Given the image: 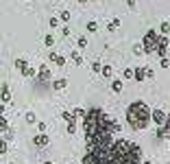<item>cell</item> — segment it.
<instances>
[{"label":"cell","instance_id":"obj_1","mask_svg":"<svg viewBox=\"0 0 170 164\" xmlns=\"http://www.w3.org/2000/svg\"><path fill=\"white\" fill-rule=\"evenodd\" d=\"M127 125L133 131H142L151 127V107L144 101H133L127 107Z\"/></svg>","mask_w":170,"mask_h":164},{"label":"cell","instance_id":"obj_2","mask_svg":"<svg viewBox=\"0 0 170 164\" xmlns=\"http://www.w3.org/2000/svg\"><path fill=\"white\" fill-rule=\"evenodd\" d=\"M157 37H159V33L153 31V29L144 33V39L140 42L142 48H144V55H153V53H155V48H157Z\"/></svg>","mask_w":170,"mask_h":164},{"label":"cell","instance_id":"obj_3","mask_svg":"<svg viewBox=\"0 0 170 164\" xmlns=\"http://www.w3.org/2000/svg\"><path fill=\"white\" fill-rule=\"evenodd\" d=\"M151 123H155L157 127H161V125L166 123V112L159 109V107H153V109H151Z\"/></svg>","mask_w":170,"mask_h":164},{"label":"cell","instance_id":"obj_4","mask_svg":"<svg viewBox=\"0 0 170 164\" xmlns=\"http://www.w3.org/2000/svg\"><path fill=\"white\" fill-rule=\"evenodd\" d=\"M37 70H39V75H37V81H39V83H46V81H50V77H53V75H50V68H48L46 64H42Z\"/></svg>","mask_w":170,"mask_h":164},{"label":"cell","instance_id":"obj_5","mask_svg":"<svg viewBox=\"0 0 170 164\" xmlns=\"http://www.w3.org/2000/svg\"><path fill=\"white\" fill-rule=\"evenodd\" d=\"M0 103H2V105H9V103H11V90H9V83H2V88H0Z\"/></svg>","mask_w":170,"mask_h":164},{"label":"cell","instance_id":"obj_6","mask_svg":"<svg viewBox=\"0 0 170 164\" xmlns=\"http://www.w3.org/2000/svg\"><path fill=\"white\" fill-rule=\"evenodd\" d=\"M33 145L35 147H48V145H50V138H48L46 133H37V136H33Z\"/></svg>","mask_w":170,"mask_h":164},{"label":"cell","instance_id":"obj_7","mask_svg":"<svg viewBox=\"0 0 170 164\" xmlns=\"http://www.w3.org/2000/svg\"><path fill=\"white\" fill-rule=\"evenodd\" d=\"M81 164H101V160L96 158V153H92V151H87V149H85V153H83V160H81Z\"/></svg>","mask_w":170,"mask_h":164},{"label":"cell","instance_id":"obj_8","mask_svg":"<svg viewBox=\"0 0 170 164\" xmlns=\"http://www.w3.org/2000/svg\"><path fill=\"white\" fill-rule=\"evenodd\" d=\"M157 138H159V140H170V125L157 127Z\"/></svg>","mask_w":170,"mask_h":164},{"label":"cell","instance_id":"obj_9","mask_svg":"<svg viewBox=\"0 0 170 164\" xmlns=\"http://www.w3.org/2000/svg\"><path fill=\"white\" fill-rule=\"evenodd\" d=\"M20 75H22V77H26V79H33V77H35V68L29 64V66H24V68L20 70Z\"/></svg>","mask_w":170,"mask_h":164},{"label":"cell","instance_id":"obj_10","mask_svg":"<svg viewBox=\"0 0 170 164\" xmlns=\"http://www.w3.org/2000/svg\"><path fill=\"white\" fill-rule=\"evenodd\" d=\"M70 59L74 61V66H83V55L74 48V51H70Z\"/></svg>","mask_w":170,"mask_h":164},{"label":"cell","instance_id":"obj_11","mask_svg":"<svg viewBox=\"0 0 170 164\" xmlns=\"http://www.w3.org/2000/svg\"><path fill=\"white\" fill-rule=\"evenodd\" d=\"M133 79H135L137 83L144 81V66H135V70H133Z\"/></svg>","mask_w":170,"mask_h":164},{"label":"cell","instance_id":"obj_12","mask_svg":"<svg viewBox=\"0 0 170 164\" xmlns=\"http://www.w3.org/2000/svg\"><path fill=\"white\" fill-rule=\"evenodd\" d=\"M63 88H68V79H55L53 81V90H63Z\"/></svg>","mask_w":170,"mask_h":164},{"label":"cell","instance_id":"obj_13","mask_svg":"<svg viewBox=\"0 0 170 164\" xmlns=\"http://www.w3.org/2000/svg\"><path fill=\"white\" fill-rule=\"evenodd\" d=\"M159 35H170V22L168 20H164L159 24Z\"/></svg>","mask_w":170,"mask_h":164},{"label":"cell","instance_id":"obj_14","mask_svg":"<svg viewBox=\"0 0 170 164\" xmlns=\"http://www.w3.org/2000/svg\"><path fill=\"white\" fill-rule=\"evenodd\" d=\"M24 66H29V61H26V59H22V57H18V59L13 61V68L18 70V72H20V70H22Z\"/></svg>","mask_w":170,"mask_h":164},{"label":"cell","instance_id":"obj_15","mask_svg":"<svg viewBox=\"0 0 170 164\" xmlns=\"http://www.w3.org/2000/svg\"><path fill=\"white\" fill-rule=\"evenodd\" d=\"M101 75H103L105 79H111V77H113V68H111V66H103V70H101Z\"/></svg>","mask_w":170,"mask_h":164},{"label":"cell","instance_id":"obj_16","mask_svg":"<svg viewBox=\"0 0 170 164\" xmlns=\"http://www.w3.org/2000/svg\"><path fill=\"white\" fill-rule=\"evenodd\" d=\"M24 118H26V123H29V125H35V123H37L35 112H26V114H24Z\"/></svg>","mask_w":170,"mask_h":164},{"label":"cell","instance_id":"obj_17","mask_svg":"<svg viewBox=\"0 0 170 164\" xmlns=\"http://www.w3.org/2000/svg\"><path fill=\"white\" fill-rule=\"evenodd\" d=\"M5 153H9V142L5 138H0V155H5Z\"/></svg>","mask_w":170,"mask_h":164},{"label":"cell","instance_id":"obj_18","mask_svg":"<svg viewBox=\"0 0 170 164\" xmlns=\"http://www.w3.org/2000/svg\"><path fill=\"white\" fill-rule=\"evenodd\" d=\"M7 129H9V121L5 118V116H0V136H2Z\"/></svg>","mask_w":170,"mask_h":164},{"label":"cell","instance_id":"obj_19","mask_svg":"<svg viewBox=\"0 0 170 164\" xmlns=\"http://www.w3.org/2000/svg\"><path fill=\"white\" fill-rule=\"evenodd\" d=\"M85 29H87V33H98V22H94V20L87 22V27H85Z\"/></svg>","mask_w":170,"mask_h":164},{"label":"cell","instance_id":"obj_20","mask_svg":"<svg viewBox=\"0 0 170 164\" xmlns=\"http://www.w3.org/2000/svg\"><path fill=\"white\" fill-rule=\"evenodd\" d=\"M44 44L48 46V48H53V46H55V35H53V33H48V35L44 37Z\"/></svg>","mask_w":170,"mask_h":164},{"label":"cell","instance_id":"obj_21","mask_svg":"<svg viewBox=\"0 0 170 164\" xmlns=\"http://www.w3.org/2000/svg\"><path fill=\"white\" fill-rule=\"evenodd\" d=\"M61 118H63L65 123H74V121H77V118H74V116H72V112H65V109L61 112Z\"/></svg>","mask_w":170,"mask_h":164},{"label":"cell","instance_id":"obj_22","mask_svg":"<svg viewBox=\"0 0 170 164\" xmlns=\"http://www.w3.org/2000/svg\"><path fill=\"white\" fill-rule=\"evenodd\" d=\"M72 116H74V118H83V116H85V109H83V107H74V109H72Z\"/></svg>","mask_w":170,"mask_h":164},{"label":"cell","instance_id":"obj_23","mask_svg":"<svg viewBox=\"0 0 170 164\" xmlns=\"http://www.w3.org/2000/svg\"><path fill=\"white\" fill-rule=\"evenodd\" d=\"M65 131H68V136H74V133H77V121H74V123H68Z\"/></svg>","mask_w":170,"mask_h":164},{"label":"cell","instance_id":"obj_24","mask_svg":"<svg viewBox=\"0 0 170 164\" xmlns=\"http://www.w3.org/2000/svg\"><path fill=\"white\" fill-rule=\"evenodd\" d=\"M111 90H113V92H122V81H120V79L111 81Z\"/></svg>","mask_w":170,"mask_h":164},{"label":"cell","instance_id":"obj_25","mask_svg":"<svg viewBox=\"0 0 170 164\" xmlns=\"http://www.w3.org/2000/svg\"><path fill=\"white\" fill-rule=\"evenodd\" d=\"M59 22L68 24V22H70V11H61V13H59Z\"/></svg>","mask_w":170,"mask_h":164},{"label":"cell","instance_id":"obj_26","mask_svg":"<svg viewBox=\"0 0 170 164\" xmlns=\"http://www.w3.org/2000/svg\"><path fill=\"white\" fill-rule=\"evenodd\" d=\"M77 46H79V48H85V46H87V37H85V35H79Z\"/></svg>","mask_w":170,"mask_h":164},{"label":"cell","instance_id":"obj_27","mask_svg":"<svg viewBox=\"0 0 170 164\" xmlns=\"http://www.w3.org/2000/svg\"><path fill=\"white\" fill-rule=\"evenodd\" d=\"M2 138L7 140V142H11V140H13V127H9V129H7V131L2 133Z\"/></svg>","mask_w":170,"mask_h":164},{"label":"cell","instance_id":"obj_28","mask_svg":"<svg viewBox=\"0 0 170 164\" xmlns=\"http://www.w3.org/2000/svg\"><path fill=\"white\" fill-rule=\"evenodd\" d=\"M118 27H120V20H111L109 24H107V31H116Z\"/></svg>","mask_w":170,"mask_h":164},{"label":"cell","instance_id":"obj_29","mask_svg":"<svg viewBox=\"0 0 170 164\" xmlns=\"http://www.w3.org/2000/svg\"><path fill=\"white\" fill-rule=\"evenodd\" d=\"M122 79H133V68H125L122 70Z\"/></svg>","mask_w":170,"mask_h":164},{"label":"cell","instance_id":"obj_30","mask_svg":"<svg viewBox=\"0 0 170 164\" xmlns=\"http://www.w3.org/2000/svg\"><path fill=\"white\" fill-rule=\"evenodd\" d=\"M144 79H155V72H153V68H144Z\"/></svg>","mask_w":170,"mask_h":164},{"label":"cell","instance_id":"obj_31","mask_svg":"<svg viewBox=\"0 0 170 164\" xmlns=\"http://www.w3.org/2000/svg\"><path fill=\"white\" fill-rule=\"evenodd\" d=\"M35 125H37V131H39V133H46V129H48V127H46V123H44V121H37Z\"/></svg>","mask_w":170,"mask_h":164},{"label":"cell","instance_id":"obj_32","mask_svg":"<svg viewBox=\"0 0 170 164\" xmlns=\"http://www.w3.org/2000/svg\"><path fill=\"white\" fill-rule=\"evenodd\" d=\"M92 70H94L96 75H98L101 70H103V64H101V61H94V64H92Z\"/></svg>","mask_w":170,"mask_h":164},{"label":"cell","instance_id":"obj_33","mask_svg":"<svg viewBox=\"0 0 170 164\" xmlns=\"http://www.w3.org/2000/svg\"><path fill=\"white\" fill-rule=\"evenodd\" d=\"M48 27H50V29H57V27H59V18H50V20H48Z\"/></svg>","mask_w":170,"mask_h":164},{"label":"cell","instance_id":"obj_34","mask_svg":"<svg viewBox=\"0 0 170 164\" xmlns=\"http://www.w3.org/2000/svg\"><path fill=\"white\" fill-rule=\"evenodd\" d=\"M133 55H144V48H142V44H135V46H133Z\"/></svg>","mask_w":170,"mask_h":164},{"label":"cell","instance_id":"obj_35","mask_svg":"<svg viewBox=\"0 0 170 164\" xmlns=\"http://www.w3.org/2000/svg\"><path fill=\"white\" fill-rule=\"evenodd\" d=\"M55 64H57V66H65V57H63V55H57Z\"/></svg>","mask_w":170,"mask_h":164},{"label":"cell","instance_id":"obj_36","mask_svg":"<svg viewBox=\"0 0 170 164\" xmlns=\"http://www.w3.org/2000/svg\"><path fill=\"white\" fill-rule=\"evenodd\" d=\"M70 35V29H68V24H63L61 27V37H68Z\"/></svg>","mask_w":170,"mask_h":164},{"label":"cell","instance_id":"obj_37","mask_svg":"<svg viewBox=\"0 0 170 164\" xmlns=\"http://www.w3.org/2000/svg\"><path fill=\"white\" fill-rule=\"evenodd\" d=\"M161 68H170V59L168 57H161Z\"/></svg>","mask_w":170,"mask_h":164},{"label":"cell","instance_id":"obj_38","mask_svg":"<svg viewBox=\"0 0 170 164\" xmlns=\"http://www.w3.org/2000/svg\"><path fill=\"white\" fill-rule=\"evenodd\" d=\"M55 59H57V53L50 51V53H48V61H55Z\"/></svg>","mask_w":170,"mask_h":164},{"label":"cell","instance_id":"obj_39","mask_svg":"<svg viewBox=\"0 0 170 164\" xmlns=\"http://www.w3.org/2000/svg\"><path fill=\"white\" fill-rule=\"evenodd\" d=\"M127 7L129 9H135V0H127Z\"/></svg>","mask_w":170,"mask_h":164},{"label":"cell","instance_id":"obj_40","mask_svg":"<svg viewBox=\"0 0 170 164\" xmlns=\"http://www.w3.org/2000/svg\"><path fill=\"white\" fill-rule=\"evenodd\" d=\"M0 116H5V105L0 103Z\"/></svg>","mask_w":170,"mask_h":164},{"label":"cell","instance_id":"obj_41","mask_svg":"<svg viewBox=\"0 0 170 164\" xmlns=\"http://www.w3.org/2000/svg\"><path fill=\"white\" fill-rule=\"evenodd\" d=\"M77 2H79V5H87V2H89V0H77Z\"/></svg>","mask_w":170,"mask_h":164},{"label":"cell","instance_id":"obj_42","mask_svg":"<svg viewBox=\"0 0 170 164\" xmlns=\"http://www.w3.org/2000/svg\"><path fill=\"white\" fill-rule=\"evenodd\" d=\"M142 164H153V162H148V160H142Z\"/></svg>","mask_w":170,"mask_h":164},{"label":"cell","instance_id":"obj_43","mask_svg":"<svg viewBox=\"0 0 170 164\" xmlns=\"http://www.w3.org/2000/svg\"><path fill=\"white\" fill-rule=\"evenodd\" d=\"M44 164H53V162H50V160H46V162H44Z\"/></svg>","mask_w":170,"mask_h":164},{"label":"cell","instance_id":"obj_44","mask_svg":"<svg viewBox=\"0 0 170 164\" xmlns=\"http://www.w3.org/2000/svg\"><path fill=\"white\" fill-rule=\"evenodd\" d=\"M89 2H96V0H89Z\"/></svg>","mask_w":170,"mask_h":164},{"label":"cell","instance_id":"obj_45","mask_svg":"<svg viewBox=\"0 0 170 164\" xmlns=\"http://www.w3.org/2000/svg\"><path fill=\"white\" fill-rule=\"evenodd\" d=\"M0 39H2V35H0Z\"/></svg>","mask_w":170,"mask_h":164}]
</instances>
